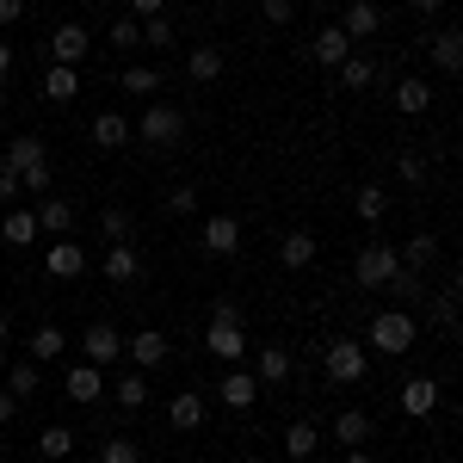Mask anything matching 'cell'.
<instances>
[{
    "instance_id": "1",
    "label": "cell",
    "mask_w": 463,
    "mask_h": 463,
    "mask_svg": "<svg viewBox=\"0 0 463 463\" xmlns=\"http://www.w3.org/2000/svg\"><path fill=\"white\" fill-rule=\"evenodd\" d=\"M204 346H211L222 364H235V358L248 353V334H241V309H235L229 297H216V303H211V327H204Z\"/></svg>"
},
{
    "instance_id": "2",
    "label": "cell",
    "mask_w": 463,
    "mask_h": 463,
    "mask_svg": "<svg viewBox=\"0 0 463 463\" xmlns=\"http://www.w3.org/2000/svg\"><path fill=\"white\" fill-rule=\"evenodd\" d=\"M321 371H327V383H334V390H353V383H364V371H371V353H364L358 340H327Z\"/></svg>"
},
{
    "instance_id": "3",
    "label": "cell",
    "mask_w": 463,
    "mask_h": 463,
    "mask_svg": "<svg viewBox=\"0 0 463 463\" xmlns=\"http://www.w3.org/2000/svg\"><path fill=\"white\" fill-rule=\"evenodd\" d=\"M364 334H371V353H383V358H402L408 346H414V334H420V327H414V316H408V309H383V316L371 321Z\"/></svg>"
},
{
    "instance_id": "4",
    "label": "cell",
    "mask_w": 463,
    "mask_h": 463,
    "mask_svg": "<svg viewBox=\"0 0 463 463\" xmlns=\"http://www.w3.org/2000/svg\"><path fill=\"white\" fill-rule=\"evenodd\" d=\"M395 272H402V253H395V248H383V241L358 248V260H353V285H364V290H390Z\"/></svg>"
},
{
    "instance_id": "5",
    "label": "cell",
    "mask_w": 463,
    "mask_h": 463,
    "mask_svg": "<svg viewBox=\"0 0 463 463\" xmlns=\"http://www.w3.org/2000/svg\"><path fill=\"white\" fill-rule=\"evenodd\" d=\"M130 130H137L148 148H174L179 137H185V111H179V106H161V99H155V106H148L143 118L130 124Z\"/></svg>"
},
{
    "instance_id": "6",
    "label": "cell",
    "mask_w": 463,
    "mask_h": 463,
    "mask_svg": "<svg viewBox=\"0 0 463 463\" xmlns=\"http://www.w3.org/2000/svg\"><path fill=\"white\" fill-rule=\"evenodd\" d=\"M167 353H174V346H167V334H161V327H137V334L124 340V358H130L137 371H155V364H167Z\"/></svg>"
},
{
    "instance_id": "7",
    "label": "cell",
    "mask_w": 463,
    "mask_h": 463,
    "mask_svg": "<svg viewBox=\"0 0 463 463\" xmlns=\"http://www.w3.org/2000/svg\"><path fill=\"white\" fill-rule=\"evenodd\" d=\"M87 43H93V37H87V25H56V32H50V62H62V69H80V62H87Z\"/></svg>"
},
{
    "instance_id": "8",
    "label": "cell",
    "mask_w": 463,
    "mask_h": 463,
    "mask_svg": "<svg viewBox=\"0 0 463 463\" xmlns=\"http://www.w3.org/2000/svg\"><path fill=\"white\" fill-rule=\"evenodd\" d=\"M316 253H321L316 229H290V235H279V266H285V272H309Z\"/></svg>"
},
{
    "instance_id": "9",
    "label": "cell",
    "mask_w": 463,
    "mask_h": 463,
    "mask_svg": "<svg viewBox=\"0 0 463 463\" xmlns=\"http://www.w3.org/2000/svg\"><path fill=\"white\" fill-rule=\"evenodd\" d=\"M62 395H69V402H80V408H87V402H99V395H106V371H99V364H87V358H80V364H69Z\"/></svg>"
},
{
    "instance_id": "10",
    "label": "cell",
    "mask_w": 463,
    "mask_h": 463,
    "mask_svg": "<svg viewBox=\"0 0 463 463\" xmlns=\"http://www.w3.org/2000/svg\"><path fill=\"white\" fill-rule=\"evenodd\" d=\"M216 395H222V408H235V414H248L253 402H260V377L253 371H222V383H216Z\"/></svg>"
},
{
    "instance_id": "11",
    "label": "cell",
    "mask_w": 463,
    "mask_h": 463,
    "mask_svg": "<svg viewBox=\"0 0 463 463\" xmlns=\"http://www.w3.org/2000/svg\"><path fill=\"white\" fill-rule=\"evenodd\" d=\"M80 353H87V364H99V371H106L111 358H124V334L99 321V327H87V334H80Z\"/></svg>"
},
{
    "instance_id": "12",
    "label": "cell",
    "mask_w": 463,
    "mask_h": 463,
    "mask_svg": "<svg viewBox=\"0 0 463 463\" xmlns=\"http://www.w3.org/2000/svg\"><path fill=\"white\" fill-rule=\"evenodd\" d=\"M371 432H377V420H371L364 408H346V414H334V427H327V439L353 451V445H371Z\"/></svg>"
},
{
    "instance_id": "13",
    "label": "cell",
    "mask_w": 463,
    "mask_h": 463,
    "mask_svg": "<svg viewBox=\"0 0 463 463\" xmlns=\"http://www.w3.org/2000/svg\"><path fill=\"white\" fill-rule=\"evenodd\" d=\"M198 241H204V253H216V260H229V253L241 248V222H235V216H211V222L198 229Z\"/></svg>"
},
{
    "instance_id": "14",
    "label": "cell",
    "mask_w": 463,
    "mask_h": 463,
    "mask_svg": "<svg viewBox=\"0 0 463 463\" xmlns=\"http://www.w3.org/2000/svg\"><path fill=\"white\" fill-rule=\"evenodd\" d=\"M43 266H50V279H80V272H87V248L62 235V241H50V253H43Z\"/></svg>"
},
{
    "instance_id": "15",
    "label": "cell",
    "mask_w": 463,
    "mask_h": 463,
    "mask_svg": "<svg viewBox=\"0 0 463 463\" xmlns=\"http://www.w3.org/2000/svg\"><path fill=\"white\" fill-rule=\"evenodd\" d=\"M106 279L111 285H137V279H143V253L130 248V241H111L106 248Z\"/></svg>"
},
{
    "instance_id": "16",
    "label": "cell",
    "mask_w": 463,
    "mask_h": 463,
    "mask_svg": "<svg viewBox=\"0 0 463 463\" xmlns=\"http://www.w3.org/2000/svg\"><path fill=\"white\" fill-rule=\"evenodd\" d=\"M6 167H13V174L50 167V148H43V137H13V143H6Z\"/></svg>"
},
{
    "instance_id": "17",
    "label": "cell",
    "mask_w": 463,
    "mask_h": 463,
    "mask_svg": "<svg viewBox=\"0 0 463 463\" xmlns=\"http://www.w3.org/2000/svg\"><path fill=\"white\" fill-rule=\"evenodd\" d=\"M340 32L353 37V43L377 37V32H383V13H377V0H353V6H346V25H340Z\"/></svg>"
},
{
    "instance_id": "18",
    "label": "cell",
    "mask_w": 463,
    "mask_h": 463,
    "mask_svg": "<svg viewBox=\"0 0 463 463\" xmlns=\"http://www.w3.org/2000/svg\"><path fill=\"white\" fill-rule=\"evenodd\" d=\"M432 408H439V383H432V377H408V383H402V414L427 420Z\"/></svg>"
},
{
    "instance_id": "19",
    "label": "cell",
    "mask_w": 463,
    "mask_h": 463,
    "mask_svg": "<svg viewBox=\"0 0 463 463\" xmlns=\"http://www.w3.org/2000/svg\"><path fill=\"white\" fill-rule=\"evenodd\" d=\"M309 56H316L321 69H340V62H346V56H353V37L340 32V25H327V32H321L316 43H309Z\"/></svg>"
},
{
    "instance_id": "20",
    "label": "cell",
    "mask_w": 463,
    "mask_h": 463,
    "mask_svg": "<svg viewBox=\"0 0 463 463\" xmlns=\"http://www.w3.org/2000/svg\"><path fill=\"white\" fill-rule=\"evenodd\" d=\"M87 137H93V143H99V148H124V143H130V137H137V130H130V118H124V111H99Z\"/></svg>"
},
{
    "instance_id": "21",
    "label": "cell",
    "mask_w": 463,
    "mask_h": 463,
    "mask_svg": "<svg viewBox=\"0 0 463 463\" xmlns=\"http://www.w3.org/2000/svg\"><path fill=\"white\" fill-rule=\"evenodd\" d=\"M321 451V427H309V420H290L285 427V458L290 463H309Z\"/></svg>"
},
{
    "instance_id": "22",
    "label": "cell",
    "mask_w": 463,
    "mask_h": 463,
    "mask_svg": "<svg viewBox=\"0 0 463 463\" xmlns=\"http://www.w3.org/2000/svg\"><path fill=\"white\" fill-rule=\"evenodd\" d=\"M167 420H174L179 432H198V427H204V395H198V390H179L174 402H167Z\"/></svg>"
},
{
    "instance_id": "23",
    "label": "cell",
    "mask_w": 463,
    "mask_h": 463,
    "mask_svg": "<svg viewBox=\"0 0 463 463\" xmlns=\"http://www.w3.org/2000/svg\"><path fill=\"white\" fill-rule=\"evenodd\" d=\"M222 69H229V62H222V50H216V43H198V50L185 56V74H192L198 87H211V80H222Z\"/></svg>"
},
{
    "instance_id": "24",
    "label": "cell",
    "mask_w": 463,
    "mask_h": 463,
    "mask_svg": "<svg viewBox=\"0 0 463 463\" xmlns=\"http://www.w3.org/2000/svg\"><path fill=\"white\" fill-rule=\"evenodd\" d=\"M74 93H80V69H62V62H50V74H43V99H50V106H69Z\"/></svg>"
},
{
    "instance_id": "25",
    "label": "cell",
    "mask_w": 463,
    "mask_h": 463,
    "mask_svg": "<svg viewBox=\"0 0 463 463\" xmlns=\"http://www.w3.org/2000/svg\"><path fill=\"white\" fill-rule=\"evenodd\" d=\"M37 235H43L37 229V211H6V222H0V241L6 248H32Z\"/></svg>"
},
{
    "instance_id": "26",
    "label": "cell",
    "mask_w": 463,
    "mask_h": 463,
    "mask_svg": "<svg viewBox=\"0 0 463 463\" xmlns=\"http://www.w3.org/2000/svg\"><path fill=\"white\" fill-rule=\"evenodd\" d=\"M111 395H118V408H124V414H137V408L148 402V371H137V364H130V371L111 383Z\"/></svg>"
},
{
    "instance_id": "27",
    "label": "cell",
    "mask_w": 463,
    "mask_h": 463,
    "mask_svg": "<svg viewBox=\"0 0 463 463\" xmlns=\"http://www.w3.org/2000/svg\"><path fill=\"white\" fill-rule=\"evenodd\" d=\"M432 62H439V74H458L463 69V32H458V25H445V32L432 37Z\"/></svg>"
},
{
    "instance_id": "28",
    "label": "cell",
    "mask_w": 463,
    "mask_h": 463,
    "mask_svg": "<svg viewBox=\"0 0 463 463\" xmlns=\"http://www.w3.org/2000/svg\"><path fill=\"white\" fill-rule=\"evenodd\" d=\"M37 229H43V235H69L74 229V204L69 198H43V204H37Z\"/></svg>"
},
{
    "instance_id": "29",
    "label": "cell",
    "mask_w": 463,
    "mask_h": 463,
    "mask_svg": "<svg viewBox=\"0 0 463 463\" xmlns=\"http://www.w3.org/2000/svg\"><path fill=\"white\" fill-rule=\"evenodd\" d=\"M37 383H43L37 358H19V364L6 371V395H13V402H32V395H37Z\"/></svg>"
},
{
    "instance_id": "30",
    "label": "cell",
    "mask_w": 463,
    "mask_h": 463,
    "mask_svg": "<svg viewBox=\"0 0 463 463\" xmlns=\"http://www.w3.org/2000/svg\"><path fill=\"white\" fill-rule=\"evenodd\" d=\"M395 106L408 111V118H420V111L432 106V87L420 80V74H408V80H395Z\"/></svg>"
},
{
    "instance_id": "31",
    "label": "cell",
    "mask_w": 463,
    "mask_h": 463,
    "mask_svg": "<svg viewBox=\"0 0 463 463\" xmlns=\"http://www.w3.org/2000/svg\"><path fill=\"white\" fill-rule=\"evenodd\" d=\"M253 377H260V390L266 383H290V353L285 346H260V371Z\"/></svg>"
},
{
    "instance_id": "32",
    "label": "cell",
    "mask_w": 463,
    "mask_h": 463,
    "mask_svg": "<svg viewBox=\"0 0 463 463\" xmlns=\"http://www.w3.org/2000/svg\"><path fill=\"white\" fill-rule=\"evenodd\" d=\"M118 87H124V93H130V99H155V93H161V74H155V69H143V62H130V69H124V80H118Z\"/></svg>"
},
{
    "instance_id": "33",
    "label": "cell",
    "mask_w": 463,
    "mask_h": 463,
    "mask_svg": "<svg viewBox=\"0 0 463 463\" xmlns=\"http://www.w3.org/2000/svg\"><path fill=\"white\" fill-rule=\"evenodd\" d=\"M62 353H69V334L43 321V327H37V334H32V358H37V364H43V358H62Z\"/></svg>"
},
{
    "instance_id": "34",
    "label": "cell",
    "mask_w": 463,
    "mask_h": 463,
    "mask_svg": "<svg viewBox=\"0 0 463 463\" xmlns=\"http://www.w3.org/2000/svg\"><path fill=\"white\" fill-rule=\"evenodd\" d=\"M334 74H340V87H353V93H358V87H371V80H377V62H371V56H346Z\"/></svg>"
},
{
    "instance_id": "35",
    "label": "cell",
    "mask_w": 463,
    "mask_h": 463,
    "mask_svg": "<svg viewBox=\"0 0 463 463\" xmlns=\"http://www.w3.org/2000/svg\"><path fill=\"white\" fill-rule=\"evenodd\" d=\"M37 451H43V463L69 458V451H74V432L69 427H43V432H37Z\"/></svg>"
},
{
    "instance_id": "36",
    "label": "cell",
    "mask_w": 463,
    "mask_h": 463,
    "mask_svg": "<svg viewBox=\"0 0 463 463\" xmlns=\"http://www.w3.org/2000/svg\"><path fill=\"white\" fill-rule=\"evenodd\" d=\"M353 211L364 216V222H377V216L390 211V192L383 185H358V198H353Z\"/></svg>"
},
{
    "instance_id": "37",
    "label": "cell",
    "mask_w": 463,
    "mask_h": 463,
    "mask_svg": "<svg viewBox=\"0 0 463 463\" xmlns=\"http://www.w3.org/2000/svg\"><path fill=\"white\" fill-rule=\"evenodd\" d=\"M99 235H106V241H130V211H124V204H106V211H99Z\"/></svg>"
},
{
    "instance_id": "38",
    "label": "cell",
    "mask_w": 463,
    "mask_h": 463,
    "mask_svg": "<svg viewBox=\"0 0 463 463\" xmlns=\"http://www.w3.org/2000/svg\"><path fill=\"white\" fill-rule=\"evenodd\" d=\"M99 463H143V451H137V439H124V432H111L106 445H99Z\"/></svg>"
},
{
    "instance_id": "39",
    "label": "cell",
    "mask_w": 463,
    "mask_h": 463,
    "mask_svg": "<svg viewBox=\"0 0 463 463\" xmlns=\"http://www.w3.org/2000/svg\"><path fill=\"white\" fill-rule=\"evenodd\" d=\"M143 43H155V50H174V43H179V37H174V19H167V13L143 19Z\"/></svg>"
},
{
    "instance_id": "40",
    "label": "cell",
    "mask_w": 463,
    "mask_h": 463,
    "mask_svg": "<svg viewBox=\"0 0 463 463\" xmlns=\"http://www.w3.org/2000/svg\"><path fill=\"white\" fill-rule=\"evenodd\" d=\"M432 321H439L445 334L458 327V285H445V290H439V303H432Z\"/></svg>"
},
{
    "instance_id": "41",
    "label": "cell",
    "mask_w": 463,
    "mask_h": 463,
    "mask_svg": "<svg viewBox=\"0 0 463 463\" xmlns=\"http://www.w3.org/2000/svg\"><path fill=\"white\" fill-rule=\"evenodd\" d=\"M432 253H439V235H414V241L402 248V266H427Z\"/></svg>"
},
{
    "instance_id": "42",
    "label": "cell",
    "mask_w": 463,
    "mask_h": 463,
    "mask_svg": "<svg viewBox=\"0 0 463 463\" xmlns=\"http://www.w3.org/2000/svg\"><path fill=\"white\" fill-rule=\"evenodd\" d=\"M111 43H118V50H137V43H143V19H130V13H124V19L111 25Z\"/></svg>"
},
{
    "instance_id": "43",
    "label": "cell",
    "mask_w": 463,
    "mask_h": 463,
    "mask_svg": "<svg viewBox=\"0 0 463 463\" xmlns=\"http://www.w3.org/2000/svg\"><path fill=\"white\" fill-rule=\"evenodd\" d=\"M167 211L192 216V211H198V185H174V192H167Z\"/></svg>"
},
{
    "instance_id": "44",
    "label": "cell",
    "mask_w": 463,
    "mask_h": 463,
    "mask_svg": "<svg viewBox=\"0 0 463 463\" xmlns=\"http://www.w3.org/2000/svg\"><path fill=\"white\" fill-rule=\"evenodd\" d=\"M260 13H266V25H279V32L297 19V6H290V0H260Z\"/></svg>"
},
{
    "instance_id": "45",
    "label": "cell",
    "mask_w": 463,
    "mask_h": 463,
    "mask_svg": "<svg viewBox=\"0 0 463 463\" xmlns=\"http://www.w3.org/2000/svg\"><path fill=\"white\" fill-rule=\"evenodd\" d=\"M395 174L408 179V185H427V161H420V155H402V161H395Z\"/></svg>"
},
{
    "instance_id": "46",
    "label": "cell",
    "mask_w": 463,
    "mask_h": 463,
    "mask_svg": "<svg viewBox=\"0 0 463 463\" xmlns=\"http://www.w3.org/2000/svg\"><path fill=\"white\" fill-rule=\"evenodd\" d=\"M19 192H25V185H19V174H13V167H6V161H0V204H13V198H19Z\"/></svg>"
},
{
    "instance_id": "47",
    "label": "cell",
    "mask_w": 463,
    "mask_h": 463,
    "mask_svg": "<svg viewBox=\"0 0 463 463\" xmlns=\"http://www.w3.org/2000/svg\"><path fill=\"white\" fill-rule=\"evenodd\" d=\"M155 13H167V0H130V19H155Z\"/></svg>"
},
{
    "instance_id": "48",
    "label": "cell",
    "mask_w": 463,
    "mask_h": 463,
    "mask_svg": "<svg viewBox=\"0 0 463 463\" xmlns=\"http://www.w3.org/2000/svg\"><path fill=\"white\" fill-rule=\"evenodd\" d=\"M19 185H32V192H43V185H50V167H32V174H19Z\"/></svg>"
},
{
    "instance_id": "49",
    "label": "cell",
    "mask_w": 463,
    "mask_h": 463,
    "mask_svg": "<svg viewBox=\"0 0 463 463\" xmlns=\"http://www.w3.org/2000/svg\"><path fill=\"white\" fill-rule=\"evenodd\" d=\"M19 13H25V0H0V25H13Z\"/></svg>"
},
{
    "instance_id": "50",
    "label": "cell",
    "mask_w": 463,
    "mask_h": 463,
    "mask_svg": "<svg viewBox=\"0 0 463 463\" xmlns=\"http://www.w3.org/2000/svg\"><path fill=\"white\" fill-rule=\"evenodd\" d=\"M6 420H19V402H13V395L0 390V427H6Z\"/></svg>"
},
{
    "instance_id": "51",
    "label": "cell",
    "mask_w": 463,
    "mask_h": 463,
    "mask_svg": "<svg viewBox=\"0 0 463 463\" xmlns=\"http://www.w3.org/2000/svg\"><path fill=\"white\" fill-rule=\"evenodd\" d=\"M6 74H13V43L0 37V87H6Z\"/></svg>"
},
{
    "instance_id": "52",
    "label": "cell",
    "mask_w": 463,
    "mask_h": 463,
    "mask_svg": "<svg viewBox=\"0 0 463 463\" xmlns=\"http://www.w3.org/2000/svg\"><path fill=\"white\" fill-rule=\"evenodd\" d=\"M346 463H377V458H371L364 445H353V451H346Z\"/></svg>"
},
{
    "instance_id": "53",
    "label": "cell",
    "mask_w": 463,
    "mask_h": 463,
    "mask_svg": "<svg viewBox=\"0 0 463 463\" xmlns=\"http://www.w3.org/2000/svg\"><path fill=\"white\" fill-rule=\"evenodd\" d=\"M408 6H420V13H432V6H445V0H408Z\"/></svg>"
},
{
    "instance_id": "54",
    "label": "cell",
    "mask_w": 463,
    "mask_h": 463,
    "mask_svg": "<svg viewBox=\"0 0 463 463\" xmlns=\"http://www.w3.org/2000/svg\"><path fill=\"white\" fill-rule=\"evenodd\" d=\"M6 340H13V327H6V316H0V346H6Z\"/></svg>"
},
{
    "instance_id": "55",
    "label": "cell",
    "mask_w": 463,
    "mask_h": 463,
    "mask_svg": "<svg viewBox=\"0 0 463 463\" xmlns=\"http://www.w3.org/2000/svg\"><path fill=\"white\" fill-rule=\"evenodd\" d=\"M241 463H248V458H241Z\"/></svg>"
},
{
    "instance_id": "56",
    "label": "cell",
    "mask_w": 463,
    "mask_h": 463,
    "mask_svg": "<svg viewBox=\"0 0 463 463\" xmlns=\"http://www.w3.org/2000/svg\"><path fill=\"white\" fill-rule=\"evenodd\" d=\"M37 463H43V458H37Z\"/></svg>"
}]
</instances>
